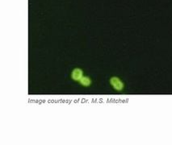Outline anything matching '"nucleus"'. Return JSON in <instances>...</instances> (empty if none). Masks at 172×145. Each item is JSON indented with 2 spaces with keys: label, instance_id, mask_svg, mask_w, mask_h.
<instances>
[{
  "label": "nucleus",
  "instance_id": "nucleus-1",
  "mask_svg": "<svg viewBox=\"0 0 172 145\" xmlns=\"http://www.w3.org/2000/svg\"><path fill=\"white\" fill-rule=\"evenodd\" d=\"M110 84L116 90L121 91L124 89V83L123 82L117 77H112L110 79Z\"/></svg>",
  "mask_w": 172,
  "mask_h": 145
},
{
  "label": "nucleus",
  "instance_id": "nucleus-2",
  "mask_svg": "<svg viewBox=\"0 0 172 145\" xmlns=\"http://www.w3.org/2000/svg\"><path fill=\"white\" fill-rule=\"evenodd\" d=\"M82 77H83V72H82V70L81 69L76 68V69H74L73 71H72L71 77L74 81L79 82V81L82 79Z\"/></svg>",
  "mask_w": 172,
  "mask_h": 145
},
{
  "label": "nucleus",
  "instance_id": "nucleus-3",
  "mask_svg": "<svg viewBox=\"0 0 172 145\" xmlns=\"http://www.w3.org/2000/svg\"><path fill=\"white\" fill-rule=\"evenodd\" d=\"M80 84L83 86H89L91 84V80L88 77H82V79L79 81Z\"/></svg>",
  "mask_w": 172,
  "mask_h": 145
}]
</instances>
